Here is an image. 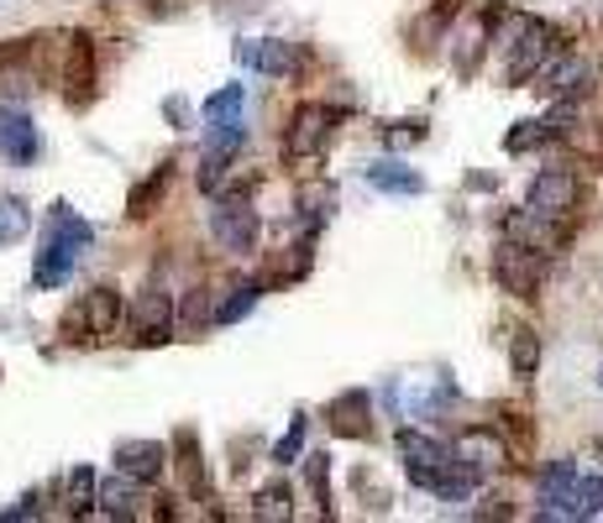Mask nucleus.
Returning a JSON list of instances; mask_svg holds the SVG:
<instances>
[{"label": "nucleus", "mask_w": 603, "mask_h": 523, "mask_svg": "<svg viewBox=\"0 0 603 523\" xmlns=\"http://www.w3.org/2000/svg\"><path fill=\"white\" fill-rule=\"evenodd\" d=\"M294 513V493L284 487V482H273V487H263L257 493V502H252V519H263V523H273V519H289Z\"/></svg>", "instance_id": "23"}, {"label": "nucleus", "mask_w": 603, "mask_h": 523, "mask_svg": "<svg viewBox=\"0 0 603 523\" xmlns=\"http://www.w3.org/2000/svg\"><path fill=\"white\" fill-rule=\"evenodd\" d=\"M131 487H137V482H131L126 471H116L111 482H100L95 508H100V513H111V519H131Z\"/></svg>", "instance_id": "21"}, {"label": "nucleus", "mask_w": 603, "mask_h": 523, "mask_svg": "<svg viewBox=\"0 0 603 523\" xmlns=\"http://www.w3.org/2000/svg\"><path fill=\"white\" fill-rule=\"evenodd\" d=\"M257 231H263V220H257V209L241 200V194H221L211 209V235L221 252H231V257H241V252H252L257 246Z\"/></svg>", "instance_id": "4"}, {"label": "nucleus", "mask_w": 603, "mask_h": 523, "mask_svg": "<svg viewBox=\"0 0 603 523\" xmlns=\"http://www.w3.org/2000/svg\"><path fill=\"white\" fill-rule=\"evenodd\" d=\"M241 142H247V126H241V120H226V126H211V152H226V157H231V152H241Z\"/></svg>", "instance_id": "28"}, {"label": "nucleus", "mask_w": 603, "mask_h": 523, "mask_svg": "<svg viewBox=\"0 0 603 523\" xmlns=\"http://www.w3.org/2000/svg\"><path fill=\"white\" fill-rule=\"evenodd\" d=\"M16 519H37V497H22V508H5L0 523H16Z\"/></svg>", "instance_id": "31"}, {"label": "nucleus", "mask_w": 603, "mask_h": 523, "mask_svg": "<svg viewBox=\"0 0 603 523\" xmlns=\"http://www.w3.org/2000/svg\"><path fill=\"white\" fill-rule=\"evenodd\" d=\"M90 220H79L68 204H53V215H48V231H42V246H37V262H32V283L37 289H59L74 278V267L85 262L90 252Z\"/></svg>", "instance_id": "1"}, {"label": "nucleus", "mask_w": 603, "mask_h": 523, "mask_svg": "<svg viewBox=\"0 0 603 523\" xmlns=\"http://www.w3.org/2000/svg\"><path fill=\"white\" fill-rule=\"evenodd\" d=\"M362 178H367V189H378V194H393V200L425 194V178L415 174V168H404V163H393V157H384V163H367V168H362Z\"/></svg>", "instance_id": "15"}, {"label": "nucleus", "mask_w": 603, "mask_h": 523, "mask_svg": "<svg viewBox=\"0 0 603 523\" xmlns=\"http://www.w3.org/2000/svg\"><path fill=\"white\" fill-rule=\"evenodd\" d=\"M226 163H231L226 152H205V168H200V189H205V194H215V189H221V178H226Z\"/></svg>", "instance_id": "30"}, {"label": "nucleus", "mask_w": 603, "mask_h": 523, "mask_svg": "<svg viewBox=\"0 0 603 523\" xmlns=\"http://www.w3.org/2000/svg\"><path fill=\"white\" fill-rule=\"evenodd\" d=\"M121 324V298L116 289H90L68 315H63V341H111Z\"/></svg>", "instance_id": "2"}, {"label": "nucleus", "mask_w": 603, "mask_h": 523, "mask_svg": "<svg viewBox=\"0 0 603 523\" xmlns=\"http://www.w3.org/2000/svg\"><path fill=\"white\" fill-rule=\"evenodd\" d=\"M241 111H247V85H226V89H215L211 100L200 105L205 126H226V120H241Z\"/></svg>", "instance_id": "19"}, {"label": "nucleus", "mask_w": 603, "mask_h": 523, "mask_svg": "<svg viewBox=\"0 0 603 523\" xmlns=\"http://www.w3.org/2000/svg\"><path fill=\"white\" fill-rule=\"evenodd\" d=\"M510 361H514V372H519V378H530V372L541 367V335L519 324V330L510 335Z\"/></svg>", "instance_id": "22"}, {"label": "nucleus", "mask_w": 603, "mask_h": 523, "mask_svg": "<svg viewBox=\"0 0 603 523\" xmlns=\"http://www.w3.org/2000/svg\"><path fill=\"white\" fill-rule=\"evenodd\" d=\"M174 293L148 283V289L137 293V304H131V315H126V330H131V341L137 346H168L174 341Z\"/></svg>", "instance_id": "3"}, {"label": "nucleus", "mask_w": 603, "mask_h": 523, "mask_svg": "<svg viewBox=\"0 0 603 523\" xmlns=\"http://www.w3.org/2000/svg\"><path fill=\"white\" fill-rule=\"evenodd\" d=\"M582 79H588V63H582V59H567L562 68H551V74H545V89H556V94H573V89H582Z\"/></svg>", "instance_id": "26"}, {"label": "nucleus", "mask_w": 603, "mask_h": 523, "mask_svg": "<svg viewBox=\"0 0 603 523\" xmlns=\"http://www.w3.org/2000/svg\"><path fill=\"white\" fill-rule=\"evenodd\" d=\"M331 120H336V111H326L321 100L300 105L294 120H289V131H284V157H289V163H310V157H321L326 142H331Z\"/></svg>", "instance_id": "7"}, {"label": "nucleus", "mask_w": 603, "mask_h": 523, "mask_svg": "<svg viewBox=\"0 0 603 523\" xmlns=\"http://www.w3.org/2000/svg\"><path fill=\"white\" fill-rule=\"evenodd\" d=\"M599 387H603V367H599Z\"/></svg>", "instance_id": "32"}, {"label": "nucleus", "mask_w": 603, "mask_h": 523, "mask_svg": "<svg viewBox=\"0 0 603 523\" xmlns=\"http://www.w3.org/2000/svg\"><path fill=\"white\" fill-rule=\"evenodd\" d=\"M452 398H456V387L447 378H436V387H425V378H410V382H399V387H389V404L404 408V419H436Z\"/></svg>", "instance_id": "10"}, {"label": "nucleus", "mask_w": 603, "mask_h": 523, "mask_svg": "<svg viewBox=\"0 0 603 523\" xmlns=\"http://www.w3.org/2000/svg\"><path fill=\"white\" fill-rule=\"evenodd\" d=\"M95 471L90 465H79L74 476H68V513H85V508H95Z\"/></svg>", "instance_id": "25"}, {"label": "nucleus", "mask_w": 603, "mask_h": 523, "mask_svg": "<svg viewBox=\"0 0 603 523\" xmlns=\"http://www.w3.org/2000/svg\"><path fill=\"white\" fill-rule=\"evenodd\" d=\"M257 298H263V289H257V283H241V289H231V298L215 309L211 324H237V320H247V315L257 309Z\"/></svg>", "instance_id": "24"}, {"label": "nucleus", "mask_w": 603, "mask_h": 523, "mask_svg": "<svg viewBox=\"0 0 603 523\" xmlns=\"http://www.w3.org/2000/svg\"><path fill=\"white\" fill-rule=\"evenodd\" d=\"M231 59H237L241 68H252V74L278 79V74H294L300 53H294V42H284V37H241L237 48H231Z\"/></svg>", "instance_id": "8"}, {"label": "nucleus", "mask_w": 603, "mask_h": 523, "mask_svg": "<svg viewBox=\"0 0 603 523\" xmlns=\"http://www.w3.org/2000/svg\"><path fill=\"white\" fill-rule=\"evenodd\" d=\"M545 59H551V31L541 22H525V31H519V42L510 53V85H525L536 68H545Z\"/></svg>", "instance_id": "14"}, {"label": "nucleus", "mask_w": 603, "mask_h": 523, "mask_svg": "<svg viewBox=\"0 0 603 523\" xmlns=\"http://www.w3.org/2000/svg\"><path fill=\"white\" fill-rule=\"evenodd\" d=\"M577 194H582L577 174H567V168H545V174H536V183H530V209L562 220V215H573Z\"/></svg>", "instance_id": "12"}, {"label": "nucleus", "mask_w": 603, "mask_h": 523, "mask_svg": "<svg viewBox=\"0 0 603 523\" xmlns=\"http://www.w3.org/2000/svg\"><path fill=\"white\" fill-rule=\"evenodd\" d=\"M163 183H168V163H163V168H158V174H152L142 189H131V215H148L152 194H163Z\"/></svg>", "instance_id": "29"}, {"label": "nucleus", "mask_w": 603, "mask_h": 523, "mask_svg": "<svg viewBox=\"0 0 603 523\" xmlns=\"http://www.w3.org/2000/svg\"><path fill=\"white\" fill-rule=\"evenodd\" d=\"M493 278H499L504 293H514V298H536V293H541V278H545V252L525 246V241H504L499 257H493Z\"/></svg>", "instance_id": "6"}, {"label": "nucleus", "mask_w": 603, "mask_h": 523, "mask_svg": "<svg viewBox=\"0 0 603 523\" xmlns=\"http://www.w3.org/2000/svg\"><path fill=\"white\" fill-rule=\"evenodd\" d=\"M452 450H456V456H462L467 465H478L482 476L504 465V445H499V435H493V430H462V439H456Z\"/></svg>", "instance_id": "17"}, {"label": "nucleus", "mask_w": 603, "mask_h": 523, "mask_svg": "<svg viewBox=\"0 0 603 523\" xmlns=\"http://www.w3.org/2000/svg\"><path fill=\"white\" fill-rule=\"evenodd\" d=\"M603 513V476H577L562 497L541 502V519H599Z\"/></svg>", "instance_id": "13"}, {"label": "nucleus", "mask_w": 603, "mask_h": 523, "mask_svg": "<svg viewBox=\"0 0 603 523\" xmlns=\"http://www.w3.org/2000/svg\"><path fill=\"white\" fill-rule=\"evenodd\" d=\"M63 85H68V100H74V105H85V100L95 94V48H90L85 31L68 37V68H63Z\"/></svg>", "instance_id": "16"}, {"label": "nucleus", "mask_w": 603, "mask_h": 523, "mask_svg": "<svg viewBox=\"0 0 603 523\" xmlns=\"http://www.w3.org/2000/svg\"><path fill=\"white\" fill-rule=\"evenodd\" d=\"M37 152H42V137H37L32 116L16 111V105H0V157L16 163V168H32Z\"/></svg>", "instance_id": "9"}, {"label": "nucleus", "mask_w": 603, "mask_h": 523, "mask_svg": "<svg viewBox=\"0 0 603 523\" xmlns=\"http://www.w3.org/2000/svg\"><path fill=\"white\" fill-rule=\"evenodd\" d=\"M304 430H310V419L300 413V419L289 424V435H284L278 445H273V461H278V465H294V456L304 450Z\"/></svg>", "instance_id": "27"}, {"label": "nucleus", "mask_w": 603, "mask_h": 523, "mask_svg": "<svg viewBox=\"0 0 603 523\" xmlns=\"http://www.w3.org/2000/svg\"><path fill=\"white\" fill-rule=\"evenodd\" d=\"M331 424H336V435H367L373 424H367V393L362 387H352V393H341L331 404Z\"/></svg>", "instance_id": "18"}, {"label": "nucleus", "mask_w": 603, "mask_h": 523, "mask_svg": "<svg viewBox=\"0 0 603 523\" xmlns=\"http://www.w3.org/2000/svg\"><path fill=\"white\" fill-rule=\"evenodd\" d=\"M116 471H126L137 487H152V482L168 471V445H158V439H121Z\"/></svg>", "instance_id": "11"}, {"label": "nucleus", "mask_w": 603, "mask_h": 523, "mask_svg": "<svg viewBox=\"0 0 603 523\" xmlns=\"http://www.w3.org/2000/svg\"><path fill=\"white\" fill-rule=\"evenodd\" d=\"M27 231H32L27 200H16V194H0V246H16V241H27Z\"/></svg>", "instance_id": "20"}, {"label": "nucleus", "mask_w": 603, "mask_h": 523, "mask_svg": "<svg viewBox=\"0 0 603 523\" xmlns=\"http://www.w3.org/2000/svg\"><path fill=\"white\" fill-rule=\"evenodd\" d=\"M399 456H404V471H410V482L425 487V493H436L441 487V476L452 471V445H441V439L420 435V430H399Z\"/></svg>", "instance_id": "5"}]
</instances>
